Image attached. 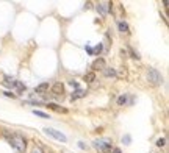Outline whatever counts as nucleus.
Returning a JSON list of instances; mask_svg holds the SVG:
<instances>
[{"instance_id":"f257e3e1","label":"nucleus","mask_w":169,"mask_h":153,"mask_svg":"<svg viewBox=\"0 0 169 153\" xmlns=\"http://www.w3.org/2000/svg\"><path fill=\"white\" fill-rule=\"evenodd\" d=\"M5 137L8 139V142L14 147L17 151H24L25 150V139L24 136L14 133V134H9V133H5Z\"/></svg>"},{"instance_id":"f03ea898","label":"nucleus","mask_w":169,"mask_h":153,"mask_svg":"<svg viewBox=\"0 0 169 153\" xmlns=\"http://www.w3.org/2000/svg\"><path fill=\"white\" fill-rule=\"evenodd\" d=\"M147 80H149V83L152 86H160L163 83V77L157 69H149L147 71Z\"/></svg>"},{"instance_id":"7ed1b4c3","label":"nucleus","mask_w":169,"mask_h":153,"mask_svg":"<svg viewBox=\"0 0 169 153\" xmlns=\"http://www.w3.org/2000/svg\"><path fill=\"white\" fill-rule=\"evenodd\" d=\"M44 133H46L47 136H52L53 139H57V141H61V142H66V141H68V137L64 136L61 131H57V130H53V128H44Z\"/></svg>"},{"instance_id":"20e7f679","label":"nucleus","mask_w":169,"mask_h":153,"mask_svg":"<svg viewBox=\"0 0 169 153\" xmlns=\"http://www.w3.org/2000/svg\"><path fill=\"white\" fill-rule=\"evenodd\" d=\"M93 71H103V69H105L107 66H105V60L103 58H97L94 63H93Z\"/></svg>"},{"instance_id":"39448f33","label":"nucleus","mask_w":169,"mask_h":153,"mask_svg":"<svg viewBox=\"0 0 169 153\" xmlns=\"http://www.w3.org/2000/svg\"><path fill=\"white\" fill-rule=\"evenodd\" d=\"M93 144H94V147H96V148L102 150L105 145H110V144H111V141H110V139H96V141H94Z\"/></svg>"},{"instance_id":"423d86ee","label":"nucleus","mask_w":169,"mask_h":153,"mask_svg":"<svg viewBox=\"0 0 169 153\" xmlns=\"http://www.w3.org/2000/svg\"><path fill=\"white\" fill-rule=\"evenodd\" d=\"M97 11L100 13L102 16H105L108 11H111V3H99L97 5Z\"/></svg>"},{"instance_id":"0eeeda50","label":"nucleus","mask_w":169,"mask_h":153,"mask_svg":"<svg viewBox=\"0 0 169 153\" xmlns=\"http://www.w3.org/2000/svg\"><path fill=\"white\" fill-rule=\"evenodd\" d=\"M52 92L55 95H63L64 94V85L63 83H55V85L52 86Z\"/></svg>"},{"instance_id":"6e6552de","label":"nucleus","mask_w":169,"mask_h":153,"mask_svg":"<svg viewBox=\"0 0 169 153\" xmlns=\"http://www.w3.org/2000/svg\"><path fill=\"white\" fill-rule=\"evenodd\" d=\"M46 91H49V83H41V85L36 86V89H35L36 94H44Z\"/></svg>"},{"instance_id":"1a4fd4ad","label":"nucleus","mask_w":169,"mask_h":153,"mask_svg":"<svg viewBox=\"0 0 169 153\" xmlns=\"http://www.w3.org/2000/svg\"><path fill=\"white\" fill-rule=\"evenodd\" d=\"M102 72H103V75H105V77H114L116 75V71H114L113 67H105Z\"/></svg>"},{"instance_id":"9d476101","label":"nucleus","mask_w":169,"mask_h":153,"mask_svg":"<svg viewBox=\"0 0 169 153\" xmlns=\"http://www.w3.org/2000/svg\"><path fill=\"white\" fill-rule=\"evenodd\" d=\"M85 81H86V83H93V81H96V74H94V72H88V74L85 75Z\"/></svg>"},{"instance_id":"9b49d317","label":"nucleus","mask_w":169,"mask_h":153,"mask_svg":"<svg viewBox=\"0 0 169 153\" xmlns=\"http://www.w3.org/2000/svg\"><path fill=\"white\" fill-rule=\"evenodd\" d=\"M118 28H119V31H122V33H128V25H127L125 22H118Z\"/></svg>"},{"instance_id":"f8f14e48","label":"nucleus","mask_w":169,"mask_h":153,"mask_svg":"<svg viewBox=\"0 0 169 153\" xmlns=\"http://www.w3.org/2000/svg\"><path fill=\"white\" fill-rule=\"evenodd\" d=\"M5 85L13 88V86L16 85V80H13V78H9V77H5Z\"/></svg>"},{"instance_id":"ddd939ff","label":"nucleus","mask_w":169,"mask_h":153,"mask_svg":"<svg viewBox=\"0 0 169 153\" xmlns=\"http://www.w3.org/2000/svg\"><path fill=\"white\" fill-rule=\"evenodd\" d=\"M83 95H85V92H83L82 89H77V92H74V94H72V100L79 99V97H83Z\"/></svg>"},{"instance_id":"4468645a","label":"nucleus","mask_w":169,"mask_h":153,"mask_svg":"<svg viewBox=\"0 0 169 153\" xmlns=\"http://www.w3.org/2000/svg\"><path fill=\"white\" fill-rule=\"evenodd\" d=\"M33 114H36V116H39V117H44V119H49V114L42 113V111H39V109H33Z\"/></svg>"},{"instance_id":"2eb2a0df","label":"nucleus","mask_w":169,"mask_h":153,"mask_svg":"<svg viewBox=\"0 0 169 153\" xmlns=\"http://www.w3.org/2000/svg\"><path fill=\"white\" fill-rule=\"evenodd\" d=\"M127 103V97L125 95H121L119 99H118V105H125Z\"/></svg>"},{"instance_id":"dca6fc26","label":"nucleus","mask_w":169,"mask_h":153,"mask_svg":"<svg viewBox=\"0 0 169 153\" xmlns=\"http://www.w3.org/2000/svg\"><path fill=\"white\" fill-rule=\"evenodd\" d=\"M17 89H19V92H22V91H25V85H22L20 81H16V85H14Z\"/></svg>"},{"instance_id":"f3484780","label":"nucleus","mask_w":169,"mask_h":153,"mask_svg":"<svg viewBox=\"0 0 169 153\" xmlns=\"http://www.w3.org/2000/svg\"><path fill=\"white\" fill-rule=\"evenodd\" d=\"M128 52H130V55H132V58H135V60H138V58H139V55H138V53H136V52H135L132 47L128 49Z\"/></svg>"},{"instance_id":"a211bd4d","label":"nucleus","mask_w":169,"mask_h":153,"mask_svg":"<svg viewBox=\"0 0 169 153\" xmlns=\"http://www.w3.org/2000/svg\"><path fill=\"white\" fill-rule=\"evenodd\" d=\"M164 144H166V137H160L158 141H157V145H158V147H163Z\"/></svg>"},{"instance_id":"6ab92c4d","label":"nucleus","mask_w":169,"mask_h":153,"mask_svg":"<svg viewBox=\"0 0 169 153\" xmlns=\"http://www.w3.org/2000/svg\"><path fill=\"white\" fill-rule=\"evenodd\" d=\"M111 150H113V148H111V144H110V145H105V147L102 148L103 153H111Z\"/></svg>"},{"instance_id":"aec40b11","label":"nucleus","mask_w":169,"mask_h":153,"mask_svg":"<svg viewBox=\"0 0 169 153\" xmlns=\"http://www.w3.org/2000/svg\"><path fill=\"white\" fill-rule=\"evenodd\" d=\"M31 153H44V151H42V148H41V147H35V148L31 150Z\"/></svg>"},{"instance_id":"412c9836","label":"nucleus","mask_w":169,"mask_h":153,"mask_svg":"<svg viewBox=\"0 0 169 153\" xmlns=\"http://www.w3.org/2000/svg\"><path fill=\"white\" fill-rule=\"evenodd\" d=\"M69 85H71V86H74V88H79V83L74 81V80H71V81H69Z\"/></svg>"},{"instance_id":"4be33fe9","label":"nucleus","mask_w":169,"mask_h":153,"mask_svg":"<svg viewBox=\"0 0 169 153\" xmlns=\"http://www.w3.org/2000/svg\"><path fill=\"white\" fill-rule=\"evenodd\" d=\"M5 95H6V97H11V99H16V94H11L9 91H8V92H5Z\"/></svg>"},{"instance_id":"5701e85b","label":"nucleus","mask_w":169,"mask_h":153,"mask_svg":"<svg viewBox=\"0 0 169 153\" xmlns=\"http://www.w3.org/2000/svg\"><path fill=\"white\" fill-rule=\"evenodd\" d=\"M111 153H121V148H113Z\"/></svg>"},{"instance_id":"b1692460","label":"nucleus","mask_w":169,"mask_h":153,"mask_svg":"<svg viewBox=\"0 0 169 153\" xmlns=\"http://www.w3.org/2000/svg\"><path fill=\"white\" fill-rule=\"evenodd\" d=\"M96 52H102V46H100V44L96 47Z\"/></svg>"}]
</instances>
